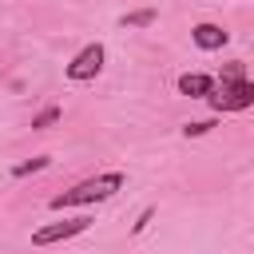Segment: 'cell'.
<instances>
[{
  "mask_svg": "<svg viewBox=\"0 0 254 254\" xmlns=\"http://www.w3.org/2000/svg\"><path fill=\"white\" fill-rule=\"evenodd\" d=\"M206 103H210L218 115H226V111H246V107L254 103V83H250V79L222 83V87H214V91L206 95Z\"/></svg>",
  "mask_w": 254,
  "mask_h": 254,
  "instance_id": "cell-2",
  "label": "cell"
},
{
  "mask_svg": "<svg viewBox=\"0 0 254 254\" xmlns=\"http://www.w3.org/2000/svg\"><path fill=\"white\" fill-rule=\"evenodd\" d=\"M48 163H52L48 155H36V159H28V163H20V167H12V175H16V179H24V175H32V171H44Z\"/></svg>",
  "mask_w": 254,
  "mask_h": 254,
  "instance_id": "cell-8",
  "label": "cell"
},
{
  "mask_svg": "<svg viewBox=\"0 0 254 254\" xmlns=\"http://www.w3.org/2000/svg\"><path fill=\"white\" fill-rule=\"evenodd\" d=\"M123 171H103V175H91V179H83V183H75V187H67V190H60V194H52V210H71V206H91V202H107L111 194H119L123 190Z\"/></svg>",
  "mask_w": 254,
  "mask_h": 254,
  "instance_id": "cell-1",
  "label": "cell"
},
{
  "mask_svg": "<svg viewBox=\"0 0 254 254\" xmlns=\"http://www.w3.org/2000/svg\"><path fill=\"white\" fill-rule=\"evenodd\" d=\"M147 222H151V210H143V214H139V222H135L131 230H135V234H143V230H147Z\"/></svg>",
  "mask_w": 254,
  "mask_h": 254,
  "instance_id": "cell-12",
  "label": "cell"
},
{
  "mask_svg": "<svg viewBox=\"0 0 254 254\" xmlns=\"http://www.w3.org/2000/svg\"><path fill=\"white\" fill-rule=\"evenodd\" d=\"M190 40H194L202 52H218V48L230 40V32L218 28V24H194V28H190Z\"/></svg>",
  "mask_w": 254,
  "mask_h": 254,
  "instance_id": "cell-5",
  "label": "cell"
},
{
  "mask_svg": "<svg viewBox=\"0 0 254 254\" xmlns=\"http://www.w3.org/2000/svg\"><path fill=\"white\" fill-rule=\"evenodd\" d=\"M119 24H123V28H147V24H155V8H139V12H127Z\"/></svg>",
  "mask_w": 254,
  "mask_h": 254,
  "instance_id": "cell-7",
  "label": "cell"
},
{
  "mask_svg": "<svg viewBox=\"0 0 254 254\" xmlns=\"http://www.w3.org/2000/svg\"><path fill=\"white\" fill-rule=\"evenodd\" d=\"M87 226H91V218H87V214H75V218H64V222H48V226L32 230V242H36V246H52V242H64V238L83 234Z\"/></svg>",
  "mask_w": 254,
  "mask_h": 254,
  "instance_id": "cell-4",
  "label": "cell"
},
{
  "mask_svg": "<svg viewBox=\"0 0 254 254\" xmlns=\"http://www.w3.org/2000/svg\"><path fill=\"white\" fill-rule=\"evenodd\" d=\"M210 127H214V119H194V123H187V127H183V135H187V139H194V135H206Z\"/></svg>",
  "mask_w": 254,
  "mask_h": 254,
  "instance_id": "cell-11",
  "label": "cell"
},
{
  "mask_svg": "<svg viewBox=\"0 0 254 254\" xmlns=\"http://www.w3.org/2000/svg\"><path fill=\"white\" fill-rule=\"evenodd\" d=\"M56 119H60V107H56V103H52V107H44V111H40V115H36V119H32V127H36V131H44V127H52V123H56Z\"/></svg>",
  "mask_w": 254,
  "mask_h": 254,
  "instance_id": "cell-9",
  "label": "cell"
},
{
  "mask_svg": "<svg viewBox=\"0 0 254 254\" xmlns=\"http://www.w3.org/2000/svg\"><path fill=\"white\" fill-rule=\"evenodd\" d=\"M103 60H107V52H103V44H99V40H95V44H87V48H79V52L71 56V64H67V79H71V83L95 79V75L103 71Z\"/></svg>",
  "mask_w": 254,
  "mask_h": 254,
  "instance_id": "cell-3",
  "label": "cell"
},
{
  "mask_svg": "<svg viewBox=\"0 0 254 254\" xmlns=\"http://www.w3.org/2000/svg\"><path fill=\"white\" fill-rule=\"evenodd\" d=\"M234 79H246L242 60H234V64H226V67H222V83H234Z\"/></svg>",
  "mask_w": 254,
  "mask_h": 254,
  "instance_id": "cell-10",
  "label": "cell"
},
{
  "mask_svg": "<svg viewBox=\"0 0 254 254\" xmlns=\"http://www.w3.org/2000/svg\"><path fill=\"white\" fill-rule=\"evenodd\" d=\"M175 87H179V95H190V99H206V95L214 91V79H210V75H202V71H183Z\"/></svg>",
  "mask_w": 254,
  "mask_h": 254,
  "instance_id": "cell-6",
  "label": "cell"
}]
</instances>
